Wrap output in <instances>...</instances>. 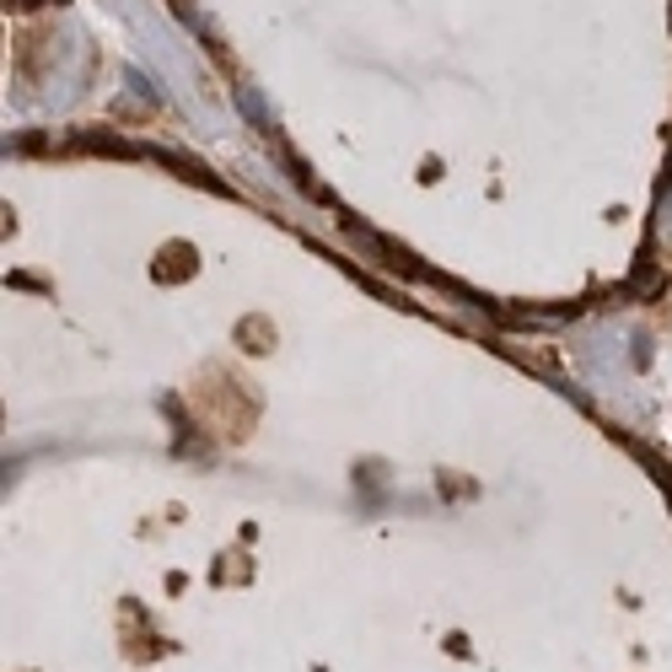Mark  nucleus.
I'll list each match as a JSON object with an SVG mask.
<instances>
[{
    "mask_svg": "<svg viewBox=\"0 0 672 672\" xmlns=\"http://www.w3.org/2000/svg\"><path fill=\"white\" fill-rule=\"evenodd\" d=\"M629 291H662V275H657L651 264H640V269H635V280H629Z\"/></svg>",
    "mask_w": 672,
    "mask_h": 672,
    "instance_id": "f257e3e1",
    "label": "nucleus"
}]
</instances>
